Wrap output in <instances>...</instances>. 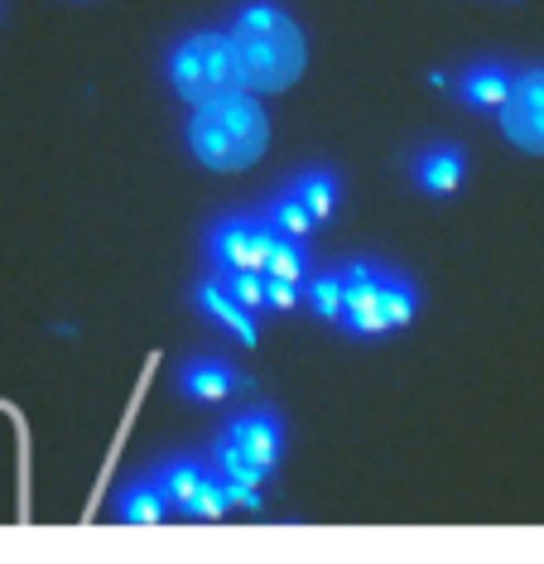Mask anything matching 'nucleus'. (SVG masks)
Masks as SVG:
<instances>
[{
  "mask_svg": "<svg viewBox=\"0 0 544 564\" xmlns=\"http://www.w3.org/2000/svg\"><path fill=\"white\" fill-rule=\"evenodd\" d=\"M227 40H231V54H237V78L246 93H255V97L284 93V87H294L304 78V63H308L304 30L275 0L241 6Z\"/></svg>",
  "mask_w": 544,
  "mask_h": 564,
  "instance_id": "nucleus-1",
  "label": "nucleus"
},
{
  "mask_svg": "<svg viewBox=\"0 0 544 564\" xmlns=\"http://www.w3.org/2000/svg\"><path fill=\"white\" fill-rule=\"evenodd\" d=\"M188 150L203 170L217 174H241L251 170L255 160L265 155L270 145V117L265 107L255 101V93L246 87H231L222 97H207L193 107L188 117Z\"/></svg>",
  "mask_w": 544,
  "mask_h": 564,
  "instance_id": "nucleus-2",
  "label": "nucleus"
},
{
  "mask_svg": "<svg viewBox=\"0 0 544 564\" xmlns=\"http://www.w3.org/2000/svg\"><path fill=\"white\" fill-rule=\"evenodd\" d=\"M342 271V314L338 324L352 333V338H381V333H395L414 324L420 314V285L400 271V265L385 261H347Z\"/></svg>",
  "mask_w": 544,
  "mask_h": 564,
  "instance_id": "nucleus-3",
  "label": "nucleus"
},
{
  "mask_svg": "<svg viewBox=\"0 0 544 564\" xmlns=\"http://www.w3.org/2000/svg\"><path fill=\"white\" fill-rule=\"evenodd\" d=\"M280 458H284V420L275 410L227 415L213 448H207V464L227 482H246V487H265V478L280 468Z\"/></svg>",
  "mask_w": 544,
  "mask_h": 564,
  "instance_id": "nucleus-4",
  "label": "nucleus"
},
{
  "mask_svg": "<svg viewBox=\"0 0 544 564\" xmlns=\"http://www.w3.org/2000/svg\"><path fill=\"white\" fill-rule=\"evenodd\" d=\"M164 78L188 107H198L207 97H222L231 87H241L237 78V54H231L227 30H193L184 34L170 58H164Z\"/></svg>",
  "mask_w": 544,
  "mask_h": 564,
  "instance_id": "nucleus-5",
  "label": "nucleus"
},
{
  "mask_svg": "<svg viewBox=\"0 0 544 564\" xmlns=\"http://www.w3.org/2000/svg\"><path fill=\"white\" fill-rule=\"evenodd\" d=\"M154 482H160L170 511H178V517H188V521H217L231 511L222 473L207 464V458H193V454L164 458V464L154 468Z\"/></svg>",
  "mask_w": 544,
  "mask_h": 564,
  "instance_id": "nucleus-6",
  "label": "nucleus"
},
{
  "mask_svg": "<svg viewBox=\"0 0 544 564\" xmlns=\"http://www.w3.org/2000/svg\"><path fill=\"white\" fill-rule=\"evenodd\" d=\"M270 223L261 213H231L207 227V261L213 271H265Z\"/></svg>",
  "mask_w": 544,
  "mask_h": 564,
  "instance_id": "nucleus-7",
  "label": "nucleus"
},
{
  "mask_svg": "<svg viewBox=\"0 0 544 564\" xmlns=\"http://www.w3.org/2000/svg\"><path fill=\"white\" fill-rule=\"evenodd\" d=\"M501 131H507L511 145L530 150V155H544V68H521L511 83L507 101L497 107Z\"/></svg>",
  "mask_w": 544,
  "mask_h": 564,
  "instance_id": "nucleus-8",
  "label": "nucleus"
},
{
  "mask_svg": "<svg viewBox=\"0 0 544 564\" xmlns=\"http://www.w3.org/2000/svg\"><path fill=\"white\" fill-rule=\"evenodd\" d=\"M246 387V371H237L227 357L217 352H198L178 367V395L184 401H198V405H222L231 391Z\"/></svg>",
  "mask_w": 544,
  "mask_h": 564,
  "instance_id": "nucleus-9",
  "label": "nucleus"
},
{
  "mask_svg": "<svg viewBox=\"0 0 544 564\" xmlns=\"http://www.w3.org/2000/svg\"><path fill=\"white\" fill-rule=\"evenodd\" d=\"M410 174H414V188H420V194L448 198V194H458L463 174H468V155H463L458 145H448V140H434V145L414 150Z\"/></svg>",
  "mask_w": 544,
  "mask_h": 564,
  "instance_id": "nucleus-10",
  "label": "nucleus"
},
{
  "mask_svg": "<svg viewBox=\"0 0 544 564\" xmlns=\"http://www.w3.org/2000/svg\"><path fill=\"white\" fill-rule=\"evenodd\" d=\"M193 310H198L207 324H217L222 333H231L237 343H246V348L255 343V314L246 310V304L231 300L217 275H203L198 285H193Z\"/></svg>",
  "mask_w": 544,
  "mask_h": 564,
  "instance_id": "nucleus-11",
  "label": "nucleus"
},
{
  "mask_svg": "<svg viewBox=\"0 0 544 564\" xmlns=\"http://www.w3.org/2000/svg\"><path fill=\"white\" fill-rule=\"evenodd\" d=\"M511 83H515V68H511V63H501V58H477V63H468V68H463L458 93H463V101H468L472 111H497L501 101H507Z\"/></svg>",
  "mask_w": 544,
  "mask_h": 564,
  "instance_id": "nucleus-12",
  "label": "nucleus"
},
{
  "mask_svg": "<svg viewBox=\"0 0 544 564\" xmlns=\"http://www.w3.org/2000/svg\"><path fill=\"white\" fill-rule=\"evenodd\" d=\"M111 517L126 521V525H160L164 517H170V502H164V492H160V482H154V473H150V478H131V482L121 487V492H116Z\"/></svg>",
  "mask_w": 544,
  "mask_h": 564,
  "instance_id": "nucleus-13",
  "label": "nucleus"
},
{
  "mask_svg": "<svg viewBox=\"0 0 544 564\" xmlns=\"http://www.w3.org/2000/svg\"><path fill=\"white\" fill-rule=\"evenodd\" d=\"M290 188H294V198L304 203V213L314 217V227L328 223V217L338 213V203H342L338 174L323 170V164H314V170H304V174H294V178H290Z\"/></svg>",
  "mask_w": 544,
  "mask_h": 564,
  "instance_id": "nucleus-14",
  "label": "nucleus"
},
{
  "mask_svg": "<svg viewBox=\"0 0 544 564\" xmlns=\"http://www.w3.org/2000/svg\"><path fill=\"white\" fill-rule=\"evenodd\" d=\"M300 304L308 314L338 324V314H342V271L338 265H333V271H308L304 285H300Z\"/></svg>",
  "mask_w": 544,
  "mask_h": 564,
  "instance_id": "nucleus-15",
  "label": "nucleus"
},
{
  "mask_svg": "<svg viewBox=\"0 0 544 564\" xmlns=\"http://www.w3.org/2000/svg\"><path fill=\"white\" fill-rule=\"evenodd\" d=\"M265 223H270V232H284V237H308V232H314V217H308L304 213V203L300 198H294V188L290 184H284L280 188V194H270V203H265Z\"/></svg>",
  "mask_w": 544,
  "mask_h": 564,
  "instance_id": "nucleus-16",
  "label": "nucleus"
},
{
  "mask_svg": "<svg viewBox=\"0 0 544 564\" xmlns=\"http://www.w3.org/2000/svg\"><path fill=\"white\" fill-rule=\"evenodd\" d=\"M314 271L308 265V251L300 237H284L275 232L270 237V251H265V275H280V280H294V285H304V275Z\"/></svg>",
  "mask_w": 544,
  "mask_h": 564,
  "instance_id": "nucleus-17",
  "label": "nucleus"
},
{
  "mask_svg": "<svg viewBox=\"0 0 544 564\" xmlns=\"http://www.w3.org/2000/svg\"><path fill=\"white\" fill-rule=\"evenodd\" d=\"M222 280V290L251 314H265V271H213Z\"/></svg>",
  "mask_w": 544,
  "mask_h": 564,
  "instance_id": "nucleus-18",
  "label": "nucleus"
},
{
  "mask_svg": "<svg viewBox=\"0 0 544 564\" xmlns=\"http://www.w3.org/2000/svg\"><path fill=\"white\" fill-rule=\"evenodd\" d=\"M265 310H275V314L300 310V285H294V280H280V275H265Z\"/></svg>",
  "mask_w": 544,
  "mask_h": 564,
  "instance_id": "nucleus-19",
  "label": "nucleus"
}]
</instances>
